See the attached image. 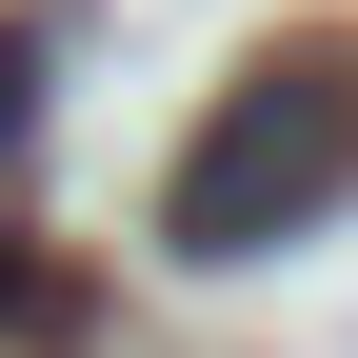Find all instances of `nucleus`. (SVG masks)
Segmentation results:
<instances>
[{
	"label": "nucleus",
	"instance_id": "obj_1",
	"mask_svg": "<svg viewBox=\"0 0 358 358\" xmlns=\"http://www.w3.org/2000/svg\"><path fill=\"white\" fill-rule=\"evenodd\" d=\"M338 199H358V60L319 40V60H239L219 80V120L159 179V239L179 259H259V239H299Z\"/></svg>",
	"mask_w": 358,
	"mask_h": 358
},
{
	"label": "nucleus",
	"instance_id": "obj_2",
	"mask_svg": "<svg viewBox=\"0 0 358 358\" xmlns=\"http://www.w3.org/2000/svg\"><path fill=\"white\" fill-rule=\"evenodd\" d=\"M0 358H80V279L40 239H0Z\"/></svg>",
	"mask_w": 358,
	"mask_h": 358
},
{
	"label": "nucleus",
	"instance_id": "obj_3",
	"mask_svg": "<svg viewBox=\"0 0 358 358\" xmlns=\"http://www.w3.org/2000/svg\"><path fill=\"white\" fill-rule=\"evenodd\" d=\"M20 100H40V20H0V140H20Z\"/></svg>",
	"mask_w": 358,
	"mask_h": 358
}]
</instances>
